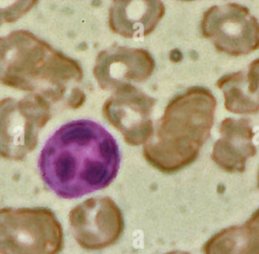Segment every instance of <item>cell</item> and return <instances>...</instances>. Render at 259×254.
I'll return each mask as SVG.
<instances>
[{"label":"cell","mask_w":259,"mask_h":254,"mask_svg":"<svg viewBox=\"0 0 259 254\" xmlns=\"http://www.w3.org/2000/svg\"><path fill=\"white\" fill-rule=\"evenodd\" d=\"M120 154L100 124L77 119L63 124L46 142L38 158L45 184L62 198H77L107 187L116 177Z\"/></svg>","instance_id":"cell-1"},{"label":"cell","mask_w":259,"mask_h":254,"mask_svg":"<svg viewBox=\"0 0 259 254\" xmlns=\"http://www.w3.org/2000/svg\"><path fill=\"white\" fill-rule=\"evenodd\" d=\"M80 64L30 31L0 36V82L42 97L51 105L78 108L85 102Z\"/></svg>","instance_id":"cell-2"},{"label":"cell","mask_w":259,"mask_h":254,"mask_svg":"<svg viewBox=\"0 0 259 254\" xmlns=\"http://www.w3.org/2000/svg\"><path fill=\"white\" fill-rule=\"evenodd\" d=\"M217 100L204 87H190L172 98L156 133L145 144L147 162L163 173H174L193 163L208 139Z\"/></svg>","instance_id":"cell-3"},{"label":"cell","mask_w":259,"mask_h":254,"mask_svg":"<svg viewBox=\"0 0 259 254\" xmlns=\"http://www.w3.org/2000/svg\"><path fill=\"white\" fill-rule=\"evenodd\" d=\"M63 227L44 206L0 208V254H59Z\"/></svg>","instance_id":"cell-4"},{"label":"cell","mask_w":259,"mask_h":254,"mask_svg":"<svg viewBox=\"0 0 259 254\" xmlns=\"http://www.w3.org/2000/svg\"><path fill=\"white\" fill-rule=\"evenodd\" d=\"M52 117V105L28 94L0 100V156L22 160L37 145L38 134Z\"/></svg>","instance_id":"cell-5"},{"label":"cell","mask_w":259,"mask_h":254,"mask_svg":"<svg viewBox=\"0 0 259 254\" xmlns=\"http://www.w3.org/2000/svg\"><path fill=\"white\" fill-rule=\"evenodd\" d=\"M201 34L222 53L238 57L259 49V21L238 3L213 5L204 11Z\"/></svg>","instance_id":"cell-6"},{"label":"cell","mask_w":259,"mask_h":254,"mask_svg":"<svg viewBox=\"0 0 259 254\" xmlns=\"http://www.w3.org/2000/svg\"><path fill=\"white\" fill-rule=\"evenodd\" d=\"M69 223L77 244L88 251L114 245L124 230L120 208L108 196L90 197L73 207Z\"/></svg>","instance_id":"cell-7"},{"label":"cell","mask_w":259,"mask_h":254,"mask_svg":"<svg viewBox=\"0 0 259 254\" xmlns=\"http://www.w3.org/2000/svg\"><path fill=\"white\" fill-rule=\"evenodd\" d=\"M156 99L133 84L115 90L104 102L105 119L117 129L131 146L146 144L154 134L151 118Z\"/></svg>","instance_id":"cell-8"},{"label":"cell","mask_w":259,"mask_h":254,"mask_svg":"<svg viewBox=\"0 0 259 254\" xmlns=\"http://www.w3.org/2000/svg\"><path fill=\"white\" fill-rule=\"evenodd\" d=\"M154 69L155 61L148 51L113 45L97 55L93 76L101 89L115 91L147 80Z\"/></svg>","instance_id":"cell-9"},{"label":"cell","mask_w":259,"mask_h":254,"mask_svg":"<svg viewBox=\"0 0 259 254\" xmlns=\"http://www.w3.org/2000/svg\"><path fill=\"white\" fill-rule=\"evenodd\" d=\"M220 134L221 137L212 148L211 160L229 173L244 172L247 160L257 152L250 120L227 117L220 124Z\"/></svg>","instance_id":"cell-10"},{"label":"cell","mask_w":259,"mask_h":254,"mask_svg":"<svg viewBox=\"0 0 259 254\" xmlns=\"http://www.w3.org/2000/svg\"><path fill=\"white\" fill-rule=\"evenodd\" d=\"M165 14L160 1H113L108 10L110 29L123 37L150 34Z\"/></svg>","instance_id":"cell-11"},{"label":"cell","mask_w":259,"mask_h":254,"mask_svg":"<svg viewBox=\"0 0 259 254\" xmlns=\"http://www.w3.org/2000/svg\"><path fill=\"white\" fill-rule=\"evenodd\" d=\"M217 86L223 91L225 108L236 114L259 111V59L251 62L247 71L222 76Z\"/></svg>","instance_id":"cell-12"},{"label":"cell","mask_w":259,"mask_h":254,"mask_svg":"<svg viewBox=\"0 0 259 254\" xmlns=\"http://www.w3.org/2000/svg\"><path fill=\"white\" fill-rule=\"evenodd\" d=\"M202 250L203 254H245L242 225L215 233L204 243Z\"/></svg>","instance_id":"cell-13"},{"label":"cell","mask_w":259,"mask_h":254,"mask_svg":"<svg viewBox=\"0 0 259 254\" xmlns=\"http://www.w3.org/2000/svg\"><path fill=\"white\" fill-rule=\"evenodd\" d=\"M242 228L245 254H259V208L242 225Z\"/></svg>","instance_id":"cell-14"},{"label":"cell","mask_w":259,"mask_h":254,"mask_svg":"<svg viewBox=\"0 0 259 254\" xmlns=\"http://www.w3.org/2000/svg\"><path fill=\"white\" fill-rule=\"evenodd\" d=\"M35 4H37L36 1H0V25L19 19Z\"/></svg>","instance_id":"cell-15"},{"label":"cell","mask_w":259,"mask_h":254,"mask_svg":"<svg viewBox=\"0 0 259 254\" xmlns=\"http://www.w3.org/2000/svg\"><path fill=\"white\" fill-rule=\"evenodd\" d=\"M164 254H189L188 252H185V251H178V250H175V251H169V252H166Z\"/></svg>","instance_id":"cell-16"},{"label":"cell","mask_w":259,"mask_h":254,"mask_svg":"<svg viewBox=\"0 0 259 254\" xmlns=\"http://www.w3.org/2000/svg\"><path fill=\"white\" fill-rule=\"evenodd\" d=\"M258 188H259V172H258Z\"/></svg>","instance_id":"cell-17"}]
</instances>
